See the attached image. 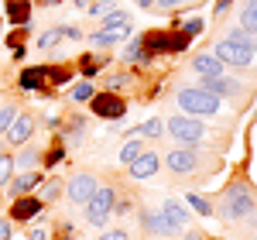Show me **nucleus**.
I'll return each mask as SVG.
<instances>
[{"mask_svg":"<svg viewBox=\"0 0 257 240\" xmlns=\"http://www.w3.org/2000/svg\"><path fill=\"white\" fill-rule=\"evenodd\" d=\"M59 38H82V35H79V28H72V24H62V28H59Z\"/></svg>","mask_w":257,"mask_h":240,"instance_id":"c9c22d12","label":"nucleus"},{"mask_svg":"<svg viewBox=\"0 0 257 240\" xmlns=\"http://www.w3.org/2000/svg\"><path fill=\"white\" fill-rule=\"evenodd\" d=\"M62 155H65V151H62V148H55V151H52V155H48V161H52V165H55V161H62Z\"/></svg>","mask_w":257,"mask_h":240,"instance_id":"a19ab883","label":"nucleus"},{"mask_svg":"<svg viewBox=\"0 0 257 240\" xmlns=\"http://www.w3.org/2000/svg\"><path fill=\"white\" fill-rule=\"evenodd\" d=\"M141 223H144V230L155 233V237H172V233H178L175 226L161 216V209H158V213H141Z\"/></svg>","mask_w":257,"mask_h":240,"instance_id":"f8f14e48","label":"nucleus"},{"mask_svg":"<svg viewBox=\"0 0 257 240\" xmlns=\"http://www.w3.org/2000/svg\"><path fill=\"white\" fill-rule=\"evenodd\" d=\"M59 192H62L59 179H52L48 185H45V189H41V196H38V199H41V202H52V199H59Z\"/></svg>","mask_w":257,"mask_h":240,"instance_id":"a878e982","label":"nucleus"},{"mask_svg":"<svg viewBox=\"0 0 257 240\" xmlns=\"http://www.w3.org/2000/svg\"><path fill=\"white\" fill-rule=\"evenodd\" d=\"M161 216H165V220L172 223V226H175V230H182V226H185V223H189V213H185V209H182V202H165V206H161Z\"/></svg>","mask_w":257,"mask_h":240,"instance_id":"2eb2a0df","label":"nucleus"},{"mask_svg":"<svg viewBox=\"0 0 257 240\" xmlns=\"http://www.w3.org/2000/svg\"><path fill=\"white\" fill-rule=\"evenodd\" d=\"M7 14H11L14 24H28V18H31V4H28V0H11V4H7Z\"/></svg>","mask_w":257,"mask_h":240,"instance_id":"6ab92c4d","label":"nucleus"},{"mask_svg":"<svg viewBox=\"0 0 257 240\" xmlns=\"http://www.w3.org/2000/svg\"><path fill=\"white\" fill-rule=\"evenodd\" d=\"M62 240H72V230L69 226H62Z\"/></svg>","mask_w":257,"mask_h":240,"instance_id":"49530a36","label":"nucleus"},{"mask_svg":"<svg viewBox=\"0 0 257 240\" xmlns=\"http://www.w3.org/2000/svg\"><path fill=\"white\" fill-rule=\"evenodd\" d=\"M99 240H127V233H123V230H106Z\"/></svg>","mask_w":257,"mask_h":240,"instance_id":"4c0bfd02","label":"nucleus"},{"mask_svg":"<svg viewBox=\"0 0 257 240\" xmlns=\"http://www.w3.org/2000/svg\"><path fill=\"white\" fill-rule=\"evenodd\" d=\"M127 168H131V175H134V179H151V175L161 168V161H158V155L144 151V155H141V158H134Z\"/></svg>","mask_w":257,"mask_h":240,"instance_id":"9b49d317","label":"nucleus"},{"mask_svg":"<svg viewBox=\"0 0 257 240\" xmlns=\"http://www.w3.org/2000/svg\"><path fill=\"white\" fill-rule=\"evenodd\" d=\"M151 4H155V0H138V7H141V11H148Z\"/></svg>","mask_w":257,"mask_h":240,"instance_id":"a18cd8bd","label":"nucleus"},{"mask_svg":"<svg viewBox=\"0 0 257 240\" xmlns=\"http://www.w3.org/2000/svg\"><path fill=\"white\" fill-rule=\"evenodd\" d=\"M93 93H96V89H93L89 82H79V86H72V100H76V103H86V100H93Z\"/></svg>","mask_w":257,"mask_h":240,"instance_id":"393cba45","label":"nucleus"},{"mask_svg":"<svg viewBox=\"0 0 257 240\" xmlns=\"http://www.w3.org/2000/svg\"><path fill=\"white\" fill-rule=\"evenodd\" d=\"M79 69H82V76H86V79H89V76H96V72H99V65H96L93 59H82V62H79Z\"/></svg>","mask_w":257,"mask_h":240,"instance_id":"f704fd0d","label":"nucleus"},{"mask_svg":"<svg viewBox=\"0 0 257 240\" xmlns=\"http://www.w3.org/2000/svg\"><path fill=\"white\" fill-rule=\"evenodd\" d=\"M35 134V117L31 113H18L14 124L7 127V144H28Z\"/></svg>","mask_w":257,"mask_h":240,"instance_id":"0eeeda50","label":"nucleus"},{"mask_svg":"<svg viewBox=\"0 0 257 240\" xmlns=\"http://www.w3.org/2000/svg\"><path fill=\"white\" fill-rule=\"evenodd\" d=\"M196 148H178L168 155V172H175V175H185V172H196Z\"/></svg>","mask_w":257,"mask_h":240,"instance_id":"1a4fd4ad","label":"nucleus"},{"mask_svg":"<svg viewBox=\"0 0 257 240\" xmlns=\"http://www.w3.org/2000/svg\"><path fill=\"white\" fill-rule=\"evenodd\" d=\"M216 59L223 62V65H250V59H254V48H247V45H233V41H219L216 45Z\"/></svg>","mask_w":257,"mask_h":240,"instance_id":"39448f33","label":"nucleus"},{"mask_svg":"<svg viewBox=\"0 0 257 240\" xmlns=\"http://www.w3.org/2000/svg\"><path fill=\"white\" fill-rule=\"evenodd\" d=\"M168 134L178 138L182 144H196V141H202L206 127H202V120L189 117V113H178V117H168Z\"/></svg>","mask_w":257,"mask_h":240,"instance_id":"7ed1b4c3","label":"nucleus"},{"mask_svg":"<svg viewBox=\"0 0 257 240\" xmlns=\"http://www.w3.org/2000/svg\"><path fill=\"white\" fill-rule=\"evenodd\" d=\"M41 179H45V175L31 168V172L18 175V179H11V192H14V196H28V192H35V189L41 185Z\"/></svg>","mask_w":257,"mask_h":240,"instance_id":"ddd939ff","label":"nucleus"},{"mask_svg":"<svg viewBox=\"0 0 257 240\" xmlns=\"http://www.w3.org/2000/svg\"><path fill=\"white\" fill-rule=\"evenodd\" d=\"M148 59H151V55L144 52V45H141V38L127 45V62H148Z\"/></svg>","mask_w":257,"mask_h":240,"instance_id":"b1692460","label":"nucleus"},{"mask_svg":"<svg viewBox=\"0 0 257 240\" xmlns=\"http://www.w3.org/2000/svg\"><path fill=\"white\" fill-rule=\"evenodd\" d=\"M185 202H189V206H192L196 213H202V216H213V206H209L206 199H199V196H189Z\"/></svg>","mask_w":257,"mask_h":240,"instance_id":"cd10ccee","label":"nucleus"},{"mask_svg":"<svg viewBox=\"0 0 257 240\" xmlns=\"http://www.w3.org/2000/svg\"><path fill=\"white\" fill-rule=\"evenodd\" d=\"M28 240H48V230H41V226H38V230L28 233Z\"/></svg>","mask_w":257,"mask_h":240,"instance_id":"58836bf2","label":"nucleus"},{"mask_svg":"<svg viewBox=\"0 0 257 240\" xmlns=\"http://www.w3.org/2000/svg\"><path fill=\"white\" fill-rule=\"evenodd\" d=\"M0 155H4V141H0Z\"/></svg>","mask_w":257,"mask_h":240,"instance_id":"09e8293b","label":"nucleus"},{"mask_svg":"<svg viewBox=\"0 0 257 240\" xmlns=\"http://www.w3.org/2000/svg\"><path fill=\"white\" fill-rule=\"evenodd\" d=\"M113 11H117V4H110V0H99V4H93V11H89V14H93V18H110Z\"/></svg>","mask_w":257,"mask_h":240,"instance_id":"bb28decb","label":"nucleus"},{"mask_svg":"<svg viewBox=\"0 0 257 240\" xmlns=\"http://www.w3.org/2000/svg\"><path fill=\"white\" fill-rule=\"evenodd\" d=\"M161 131H165V127H161V120H148V124L141 127V134H144V138H161Z\"/></svg>","mask_w":257,"mask_h":240,"instance_id":"7c9ffc66","label":"nucleus"},{"mask_svg":"<svg viewBox=\"0 0 257 240\" xmlns=\"http://www.w3.org/2000/svg\"><path fill=\"white\" fill-rule=\"evenodd\" d=\"M113 35H110V31H106V28H103V31H96V35H93V45H99V48H110V45H113Z\"/></svg>","mask_w":257,"mask_h":240,"instance_id":"473e14b6","label":"nucleus"},{"mask_svg":"<svg viewBox=\"0 0 257 240\" xmlns=\"http://www.w3.org/2000/svg\"><path fill=\"white\" fill-rule=\"evenodd\" d=\"M41 206H45V202H41L35 192H31V196H18L14 206H11V220H21V223H24V220H35V216L41 213Z\"/></svg>","mask_w":257,"mask_h":240,"instance_id":"6e6552de","label":"nucleus"},{"mask_svg":"<svg viewBox=\"0 0 257 240\" xmlns=\"http://www.w3.org/2000/svg\"><path fill=\"white\" fill-rule=\"evenodd\" d=\"M38 161H41V151H38V148H24V151L18 155V161H14V165H21V168H28V172H31Z\"/></svg>","mask_w":257,"mask_h":240,"instance_id":"4be33fe9","label":"nucleus"},{"mask_svg":"<svg viewBox=\"0 0 257 240\" xmlns=\"http://www.w3.org/2000/svg\"><path fill=\"white\" fill-rule=\"evenodd\" d=\"M14 168H18V165H14V158H11V155H0V189H7V185H11Z\"/></svg>","mask_w":257,"mask_h":240,"instance_id":"412c9836","label":"nucleus"},{"mask_svg":"<svg viewBox=\"0 0 257 240\" xmlns=\"http://www.w3.org/2000/svg\"><path fill=\"white\" fill-rule=\"evenodd\" d=\"M14 117H18V106L14 103H4L0 106V134H7V127L14 124Z\"/></svg>","mask_w":257,"mask_h":240,"instance_id":"5701e85b","label":"nucleus"},{"mask_svg":"<svg viewBox=\"0 0 257 240\" xmlns=\"http://www.w3.org/2000/svg\"><path fill=\"white\" fill-rule=\"evenodd\" d=\"M35 4H38V7H59L62 0H35Z\"/></svg>","mask_w":257,"mask_h":240,"instance_id":"79ce46f5","label":"nucleus"},{"mask_svg":"<svg viewBox=\"0 0 257 240\" xmlns=\"http://www.w3.org/2000/svg\"><path fill=\"white\" fill-rule=\"evenodd\" d=\"M168 38H172V35H165V31H151V35L141 38V45H144L148 55H151V52H168Z\"/></svg>","mask_w":257,"mask_h":240,"instance_id":"f3484780","label":"nucleus"},{"mask_svg":"<svg viewBox=\"0 0 257 240\" xmlns=\"http://www.w3.org/2000/svg\"><path fill=\"white\" fill-rule=\"evenodd\" d=\"M86 4H89V0H76V7H86Z\"/></svg>","mask_w":257,"mask_h":240,"instance_id":"de8ad7c7","label":"nucleus"},{"mask_svg":"<svg viewBox=\"0 0 257 240\" xmlns=\"http://www.w3.org/2000/svg\"><path fill=\"white\" fill-rule=\"evenodd\" d=\"M196 76L216 79V76H223V62H219L216 55H196Z\"/></svg>","mask_w":257,"mask_h":240,"instance_id":"4468645a","label":"nucleus"},{"mask_svg":"<svg viewBox=\"0 0 257 240\" xmlns=\"http://www.w3.org/2000/svg\"><path fill=\"white\" fill-rule=\"evenodd\" d=\"M11 233H14V230H11V220L0 216V240H11Z\"/></svg>","mask_w":257,"mask_h":240,"instance_id":"e433bc0d","label":"nucleus"},{"mask_svg":"<svg viewBox=\"0 0 257 240\" xmlns=\"http://www.w3.org/2000/svg\"><path fill=\"white\" fill-rule=\"evenodd\" d=\"M168 48H172V52H185V48H189V35H182V31L172 35V38H168Z\"/></svg>","mask_w":257,"mask_h":240,"instance_id":"c756f323","label":"nucleus"},{"mask_svg":"<svg viewBox=\"0 0 257 240\" xmlns=\"http://www.w3.org/2000/svg\"><path fill=\"white\" fill-rule=\"evenodd\" d=\"M185 240H202V230H189V233H185Z\"/></svg>","mask_w":257,"mask_h":240,"instance_id":"37998d69","label":"nucleus"},{"mask_svg":"<svg viewBox=\"0 0 257 240\" xmlns=\"http://www.w3.org/2000/svg\"><path fill=\"white\" fill-rule=\"evenodd\" d=\"M93 113L96 117H123V100H117L113 93L93 96Z\"/></svg>","mask_w":257,"mask_h":240,"instance_id":"9d476101","label":"nucleus"},{"mask_svg":"<svg viewBox=\"0 0 257 240\" xmlns=\"http://www.w3.org/2000/svg\"><path fill=\"white\" fill-rule=\"evenodd\" d=\"M240 24L247 35H257V0H247L243 11H240Z\"/></svg>","mask_w":257,"mask_h":240,"instance_id":"a211bd4d","label":"nucleus"},{"mask_svg":"<svg viewBox=\"0 0 257 240\" xmlns=\"http://www.w3.org/2000/svg\"><path fill=\"white\" fill-rule=\"evenodd\" d=\"M55 41H59V28H48V31L38 38V48H52Z\"/></svg>","mask_w":257,"mask_h":240,"instance_id":"2f4dec72","label":"nucleus"},{"mask_svg":"<svg viewBox=\"0 0 257 240\" xmlns=\"http://www.w3.org/2000/svg\"><path fill=\"white\" fill-rule=\"evenodd\" d=\"M250 209H254V192L247 185H230L223 192L219 209H213V213H219L223 220H240V216H250Z\"/></svg>","mask_w":257,"mask_h":240,"instance_id":"f257e3e1","label":"nucleus"},{"mask_svg":"<svg viewBox=\"0 0 257 240\" xmlns=\"http://www.w3.org/2000/svg\"><path fill=\"white\" fill-rule=\"evenodd\" d=\"M45 76H48V69H24L21 72V86L31 89V93H41L45 89Z\"/></svg>","mask_w":257,"mask_h":240,"instance_id":"dca6fc26","label":"nucleus"},{"mask_svg":"<svg viewBox=\"0 0 257 240\" xmlns=\"http://www.w3.org/2000/svg\"><path fill=\"white\" fill-rule=\"evenodd\" d=\"M178 106L189 117H209V113L219 110V96L216 93H206V89H182L178 93Z\"/></svg>","mask_w":257,"mask_h":240,"instance_id":"f03ea898","label":"nucleus"},{"mask_svg":"<svg viewBox=\"0 0 257 240\" xmlns=\"http://www.w3.org/2000/svg\"><path fill=\"white\" fill-rule=\"evenodd\" d=\"M113 189H96L93 192V199L86 202V220L93 223V226H106V216H110V209H113Z\"/></svg>","mask_w":257,"mask_h":240,"instance_id":"20e7f679","label":"nucleus"},{"mask_svg":"<svg viewBox=\"0 0 257 240\" xmlns=\"http://www.w3.org/2000/svg\"><path fill=\"white\" fill-rule=\"evenodd\" d=\"M96 189H99L96 179H93L89 172H79V175H72V182H69V199L76 202V206H86V202L93 199Z\"/></svg>","mask_w":257,"mask_h":240,"instance_id":"423d86ee","label":"nucleus"},{"mask_svg":"<svg viewBox=\"0 0 257 240\" xmlns=\"http://www.w3.org/2000/svg\"><path fill=\"white\" fill-rule=\"evenodd\" d=\"M141 155H144V144H141L138 138H134V141H127V144L120 148V161H123V165H131V161L141 158Z\"/></svg>","mask_w":257,"mask_h":240,"instance_id":"aec40b11","label":"nucleus"},{"mask_svg":"<svg viewBox=\"0 0 257 240\" xmlns=\"http://www.w3.org/2000/svg\"><path fill=\"white\" fill-rule=\"evenodd\" d=\"M199 31H202V21H185V24H182V35H189V38H196Z\"/></svg>","mask_w":257,"mask_h":240,"instance_id":"72a5a7b5","label":"nucleus"},{"mask_svg":"<svg viewBox=\"0 0 257 240\" xmlns=\"http://www.w3.org/2000/svg\"><path fill=\"white\" fill-rule=\"evenodd\" d=\"M175 4H182V0H158V7H165V11H168V7H175Z\"/></svg>","mask_w":257,"mask_h":240,"instance_id":"c03bdc74","label":"nucleus"},{"mask_svg":"<svg viewBox=\"0 0 257 240\" xmlns=\"http://www.w3.org/2000/svg\"><path fill=\"white\" fill-rule=\"evenodd\" d=\"M233 0H216V14H226V7H230Z\"/></svg>","mask_w":257,"mask_h":240,"instance_id":"ea45409f","label":"nucleus"},{"mask_svg":"<svg viewBox=\"0 0 257 240\" xmlns=\"http://www.w3.org/2000/svg\"><path fill=\"white\" fill-rule=\"evenodd\" d=\"M226 41H233V45H247V48H254V45H250V35H247L243 28H233V31L226 35Z\"/></svg>","mask_w":257,"mask_h":240,"instance_id":"c85d7f7f","label":"nucleus"},{"mask_svg":"<svg viewBox=\"0 0 257 240\" xmlns=\"http://www.w3.org/2000/svg\"><path fill=\"white\" fill-rule=\"evenodd\" d=\"M254 240H257V237H254Z\"/></svg>","mask_w":257,"mask_h":240,"instance_id":"8fccbe9b","label":"nucleus"}]
</instances>
